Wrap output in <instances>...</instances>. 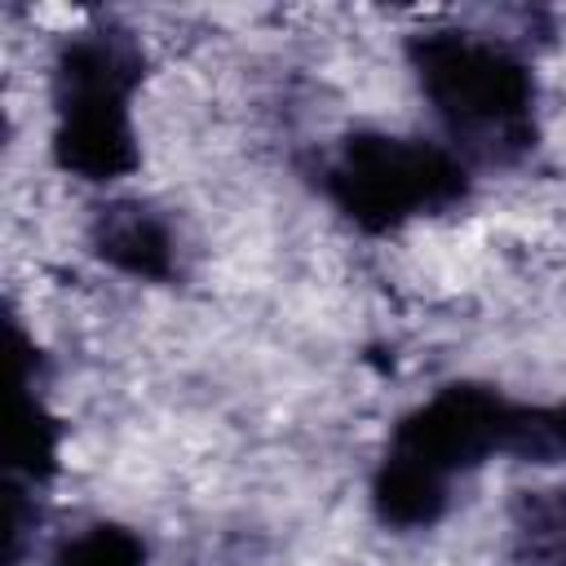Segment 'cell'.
Masks as SVG:
<instances>
[{
    "label": "cell",
    "instance_id": "cell-1",
    "mask_svg": "<svg viewBox=\"0 0 566 566\" xmlns=\"http://www.w3.org/2000/svg\"><path fill=\"white\" fill-rule=\"evenodd\" d=\"M553 460L562 438L553 411L509 402L491 385H447L416 411H407L389 438V451L371 478V504L385 526L424 531L433 526L460 473L486 464L491 455Z\"/></svg>",
    "mask_w": 566,
    "mask_h": 566
},
{
    "label": "cell",
    "instance_id": "cell-2",
    "mask_svg": "<svg viewBox=\"0 0 566 566\" xmlns=\"http://www.w3.org/2000/svg\"><path fill=\"white\" fill-rule=\"evenodd\" d=\"M407 62L464 164H517L535 146V75L504 40L438 27L411 35Z\"/></svg>",
    "mask_w": 566,
    "mask_h": 566
},
{
    "label": "cell",
    "instance_id": "cell-3",
    "mask_svg": "<svg viewBox=\"0 0 566 566\" xmlns=\"http://www.w3.org/2000/svg\"><path fill=\"white\" fill-rule=\"evenodd\" d=\"M146 75L137 35L93 22L62 40L53 62V159L84 181H119L137 168L133 93Z\"/></svg>",
    "mask_w": 566,
    "mask_h": 566
},
{
    "label": "cell",
    "instance_id": "cell-4",
    "mask_svg": "<svg viewBox=\"0 0 566 566\" xmlns=\"http://www.w3.org/2000/svg\"><path fill=\"white\" fill-rule=\"evenodd\" d=\"M327 199L367 234L455 208L469 195V164L424 137L354 133L323 168Z\"/></svg>",
    "mask_w": 566,
    "mask_h": 566
},
{
    "label": "cell",
    "instance_id": "cell-5",
    "mask_svg": "<svg viewBox=\"0 0 566 566\" xmlns=\"http://www.w3.org/2000/svg\"><path fill=\"white\" fill-rule=\"evenodd\" d=\"M93 252L115 265L128 279L146 283H172L177 279V230L164 212H155L142 199H111L93 212L88 226Z\"/></svg>",
    "mask_w": 566,
    "mask_h": 566
},
{
    "label": "cell",
    "instance_id": "cell-6",
    "mask_svg": "<svg viewBox=\"0 0 566 566\" xmlns=\"http://www.w3.org/2000/svg\"><path fill=\"white\" fill-rule=\"evenodd\" d=\"M517 566H566V491H522L509 513Z\"/></svg>",
    "mask_w": 566,
    "mask_h": 566
},
{
    "label": "cell",
    "instance_id": "cell-7",
    "mask_svg": "<svg viewBox=\"0 0 566 566\" xmlns=\"http://www.w3.org/2000/svg\"><path fill=\"white\" fill-rule=\"evenodd\" d=\"M53 566H146V544L119 522H93L57 544Z\"/></svg>",
    "mask_w": 566,
    "mask_h": 566
},
{
    "label": "cell",
    "instance_id": "cell-8",
    "mask_svg": "<svg viewBox=\"0 0 566 566\" xmlns=\"http://www.w3.org/2000/svg\"><path fill=\"white\" fill-rule=\"evenodd\" d=\"M13 469L27 473V482H44L57 469V420L44 411L35 389L22 394L18 424H13Z\"/></svg>",
    "mask_w": 566,
    "mask_h": 566
},
{
    "label": "cell",
    "instance_id": "cell-9",
    "mask_svg": "<svg viewBox=\"0 0 566 566\" xmlns=\"http://www.w3.org/2000/svg\"><path fill=\"white\" fill-rule=\"evenodd\" d=\"M553 424H557V438H562V447H566V407L553 411Z\"/></svg>",
    "mask_w": 566,
    "mask_h": 566
}]
</instances>
